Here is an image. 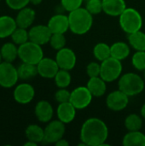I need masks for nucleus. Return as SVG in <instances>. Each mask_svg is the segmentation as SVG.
I'll list each match as a JSON object with an SVG mask.
<instances>
[{"mask_svg":"<svg viewBox=\"0 0 145 146\" xmlns=\"http://www.w3.org/2000/svg\"><path fill=\"white\" fill-rule=\"evenodd\" d=\"M109 128L106 123L97 117L87 119L80 129V145L100 146L106 145Z\"/></svg>","mask_w":145,"mask_h":146,"instance_id":"obj_1","label":"nucleus"},{"mask_svg":"<svg viewBox=\"0 0 145 146\" xmlns=\"http://www.w3.org/2000/svg\"><path fill=\"white\" fill-rule=\"evenodd\" d=\"M69 30L77 35L88 33L93 24V16L85 8H79L69 12Z\"/></svg>","mask_w":145,"mask_h":146,"instance_id":"obj_2","label":"nucleus"},{"mask_svg":"<svg viewBox=\"0 0 145 146\" xmlns=\"http://www.w3.org/2000/svg\"><path fill=\"white\" fill-rule=\"evenodd\" d=\"M119 90L129 97L140 94L144 89V80L135 73H126L119 78Z\"/></svg>","mask_w":145,"mask_h":146,"instance_id":"obj_3","label":"nucleus"},{"mask_svg":"<svg viewBox=\"0 0 145 146\" xmlns=\"http://www.w3.org/2000/svg\"><path fill=\"white\" fill-rule=\"evenodd\" d=\"M121 29L127 34L141 30L143 27V17L141 14L133 8H126L119 16Z\"/></svg>","mask_w":145,"mask_h":146,"instance_id":"obj_4","label":"nucleus"},{"mask_svg":"<svg viewBox=\"0 0 145 146\" xmlns=\"http://www.w3.org/2000/svg\"><path fill=\"white\" fill-rule=\"evenodd\" d=\"M18 57L22 62L37 65L44 57L42 45L29 40L18 46Z\"/></svg>","mask_w":145,"mask_h":146,"instance_id":"obj_5","label":"nucleus"},{"mask_svg":"<svg viewBox=\"0 0 145 146\" xmlns=\"http://www.w3.org/2000/svg\"><path fill=\"white\" fill-rule=\"evenodd\" d=\"M122 69L121 61L110 56L101 62L100 77L106 82H113L121 76Z\"/></svg>","mask_w":145,"mask_h":146,"instance_id":"obj_6","label":"nucleus"},{"mask_svg":"<svg viewBox=\"0 0 145 146\" xmlns=\"http://www.w3.org/2000/svg\"><path fill=\"white\" fill-rule=\"evenodd\" d=\"M17 68L13 62L3 61L0 63V86L5 89H9L17 85L19 80Z\"/></svg>","mask_w":145,"mask_h":146,"instance_id":"obj_7","label":"nucleus"},{"mask_svg":"<svg viewBox=\"0 0 145 146\" xmlns=\"http://www.w3.org/2000/svg\"><path fill=\"white\" fill-rule=\"evenodd\" d=\"M66 132L65 124L60 120H51L44 127V142L47 144H56L63 138Z\"/></svg>","mask_w":145,"mask_h":146,"instance_id":"obj_8","label":"nucleus"},{"mask_svg":"<svg viewBox=\"0 0 145 146\" xmlns=\"http://www.w3.org/2000/svg\"><path fill=\"white\" fill-rule=\"evenodd\" d=\"M92 98L93 96L87 86H79L71 92L69 102L76 110H84L91 104Z\"/></svg>","mask_w":145,"mask_h":146,"instance_id":"obj_9","label":"nucleus"},{"mask_svg":"<svg viewBox=\"0 0 145 146\" xmlns=\"http://www.w3.org/2000/svg\"><path fill=\"white\" fill-rule=\"evenodd\" d=\"M35 97V89L29 83L24 82L15 86L13 98L20 104H27L31 103Z\"/></svg>","mask_w":145,"mask_h":146,"instance_id":"obj_10","label":"nucleus"},{"mask_svg":"<svg viewBox=\"0 0 145 146\" xmlns=\"http://www.w3.org/2000/svg\"><path fill=\"white\" fill-rule=\"evenodd\" d=\"M129 104V96L121 90L110 92L106 98L107 107L113 111H121L125 110Z\"/></svg>","mask_w":145,"mask_h":146,"instance_id":"obj_11","label":"nucleus"},{"mask_svg":"<svg viewBox=\"0 0 145 146\" xmlns=\"http://www.w3.org/2000/svg\"><path fill=\"white\" fill-rule=\"evenodd\" d=\"M29 40L39 45H44L50 42L52 33L47 25H35L29 28Z\"/></svg>","mask_w":145,"mask_h":146,"instance_id":"obj_12","label":"nucleus"},{"mask_svg":"<svg viewBox=\"0 0 145 146\" xmlns=\"http://www.w3.org/2000/svg\"><path fill=\"white\" fill-rule=\"evenodd\" d=\"M55 59L61 69L68 71L72 70L75 67L77 62V57L74 51L72 49L66 47L57 50Z\"/></svg>","mask_w":145,"mask_h":146,"instance_id":"obj_13","label":"nucleus"},{"mask_svg":"<svg viewBox=\"0 0 145 146\" xmlns=\"http://www.w3.org/2000/svg\"><path fill=\"white\" fill-rule=\"evenodd\" d=\"M38 74L44 79H54L60 68L56 61L50 57H43L37 64Z\"/></svg>","mask_w":145,"mask_h":146,"instance_id":"obj_14","label":"nucleus"},{"mask_svg":"<svg viewBox=\"0 0 145 146\" xmlns=\"http://www.w3.org/2000/svg\"><path fill=\"white\" fill-rule=\"evenodd\" d=\"M34 114L38 121L42 123H48L53 118L54 109L48 101L40 100L35 105Z\"/></svg>","mask_w":145,"mask_h":146,"instance_id":"obj_15","label":"nucleus"},{"mask_svg":"<svg viewBox=\"0 0 145 146\" xmlns=\"http://www.w3.org/2000/svg\"><path fill=\"white\" fill-rule=\"evenodd\" d=\"M47 26L52 33H65L69 29L68 15L56 14L50 17Z\"/></svg>","mask_w":145,"mask_h":146,"instance_id":"obj_16","label":"nucleus"},{"mask_svg":"<svg viewBox=\"0 0 145 146\" xmlns=\"http://www.w3.org/2000/svg\"><path fill=\"white\" fill-rule=\"evenodd\" d=\"M36 18V12L30 7H25L20 10L15 16V21L17 27L28 29L32 27Z\"/></svg>","mask_w":145,"mask_h":146,"instance_id":"obj_17","label":"nucleus"},{"mask_svg":"<svg viewBox=\"0 0 145 146\" xmlns=\"http://www.w3.org/2000/svg\"><path fill=\"white\" fill-rule=\"evenodd\" d=\"M76 108L70 103L59 104L56 109V115L58 120H60L64 124L72 122L76 116Z\"/></svg>","mask_w":145,"mask_h":146,"instance_id":"obj_18","label":"nucleus"},{"mask_svg":"<svg viewBox=\"0 0 145 146\" xmlns=\"http://www.w3.org/2000/svg\"><path fill=\"white\" fill-rule=\"evenodd\" d=\"M126 8L125 0H103V11L110 16H120Z\"/></svg>","mask_w":145,"mask_h":146,"instance_id":"obj_19","label":"nucleus"},{"mask_svg":"<svg viewBox=\"0 0 145 146\" xmlns=\"http://www.w3.org/2000/svg\"><path fill=\"white\" fill-rule=\"evenodd\" d=\"M17 27L15 18L10 15H0V39H3L11 36Z\"/></svg>","mask_w":145,"mask_h":146,"instance_id":"obj_20","label":"nucleus"},{"mask_svg":"<svg viewBox=\"0 0 145 146\" xmlns=\"http://www.w3.org/2000/svg\"><path fill=\"white\" fill-rule=\"evenodd\" d=\"M86 86L92 94V96L96 98H100L103 96L107 91L106 81L100 76L90 78Z\"/></svg>","mask_w":145,"mask_h":146,"instance_id":"obj_21","label":"nucleus"},{"mask_svg":"<svg viewBox=\"0 0 145 146\" xmlns=\"http://www.w3.org/2000/svg\"><path fill=\"white\" fill-rule=\"evenodd\" d=\"M110 51L112 57L120 61L125 60L130 55V44L122 41L115 42L110 46Z\"/></svg>","mask_w":145,"mask_h":146,"instance_id":"obj_22","label":"nucleus"},{"mask_svg":"<svg viewBox=\"0 0 145 146\" xmlns=\"http://www.w3.org/2000/svg\"><path fill=\"white\" fill-rule=\"evenodd\" d=\"M25 136L27 140L33 141L38 145L44 142V128H42L37 124H30L25 130Z\"/></svg>","mask_w":145,"mask_h":146,"instance_id":"obj_23","label":"nucleus"},{"mask_svg":"<svg viewBox=\"0 0 145 146\" xmlns=\"http://www.w3.org/2000/svg\"><path fill=\"white\" fill-rule=\"evenodd\" d=\"M125 146H145V134L139 131H129L123 138Z\"/></svg>","mask_w":145,"mask_h":146,"instance_id":"obj_24","label":"nucleus"},{"mask_svg":"<svg viewBox=\"0 0 145 146\" xmlns=\"http://www.w3.org/2000/svg\"><path fill=\"white\" fill-rule=\"evenodd\" d=\"M0 52L3 61L14 62L18 57V45L14 42H6L1 46Z\"/></svg>","mask_w":145,"mask_h":146,"instance_id":"obj_25","label":"nucleus"},{"mask_svg":"<svg viewBox=\"0 0 145 146\" xmlns=\"http://www.w3.org/2000/svg\"><path fill=\"white\" fill-rule=\"evenodd\" d=\"M19 79L24 81L33 79L38 74L37 65L30 64L26 62H21L17 68Z\"/></svg>","mask_w":145,"mask_h":146,"instance_id":"obj_26","label":"nucleus"},{"mask_svg":"<svg viewBox=\"0 0 145 146\" xmlns=\"http://www.w3.org/2000/svg\"><path fill=\"white\" fill-rule=\"evenodd\" d=\"M128 44L136 50H145V33L141 30L128 34Z\"/></svg>","mask_w":145,"mask_h":146,"instance_id":"obj_27","label":"nucleus"},{"mask_svg":"<svg viewBox=\"0 0 145 146\" xmlns=\"http://www.w3.org/2000/svg\"><path fill=\"white\" fill-rule=\"evenodd\" d=\"M93 55L97 60L103 62L111 56L110 46L106 43H98L93 48Z\"/></svg>","mask_w":145,"mask_h":146,"instance_id":"obj_28","label":"nucleus"},{"mask_svg":"<svg viewBox=\"0 0 145 146\" xmlns=\"http://www.w3.org/2000/svg\"><path fill=\"white\" fill-rule=\"evenodd\" d=\"M143 119L137 114H131L125 120V127L128 131H139L143 126Z\"/></svg>","mask_w":145,"mask_h":146,"instance_id":"obj_29","label":"nucleus"},{"mask_svg":"<svg viewBox=\"0 0 145 146\" xmlns=\"http://www.w3.org/2000/svg\"><path fill=\"white\" fill-rule=\"evenodd\" d=\"M54 80L58 88H67L71 84L72 77L68 70L60 68L57 74H56Z\"/></svg>","mask_w":145,"mask_h":146,"instance_id":"obj_30","label":"nucleus"},{"mask_svg":"<svg viewBox=\"0 0 145 146\" xmlns=\"http://www.w3.org/2000/svg\"><path fill=\"white\" fill-rule=\"evenodd\" d=\"M12 42H14L18 46L29 41V33L28 30L26 28L17 27L16 29L10 36Z\"/></svg>","mask_w":145,"mask_h":146,"instance_id":"obj_31","label":"nucleus"},{"mask_svg":"<svg viewBox=\"0 0 145 146\" xmlns=\"http://www.w3.org/2000/svg\"><path fill=\"white\" fill-rule=\"evenodd\" d=\"M132 66L138 71L145 70V50H137L132 57Z\"/></svg>","mask_w":145,"mask_h":146,"instance_id":"obj_32","label":"nucleus"},{"mask_svg":"<svg viewBox=\"0 0 145 146\" xmlns=\"http://www.w3.org/2000/svg\"><path fill=\"white\" fill-rule=\"evenodd\" d=\"M66 43H67V40L64 36V33H52L51 38L49 42L51 48L56 50H59L64 48L66 45Z\"/></svg>","mask_w":145,"mask_h":146,"instance_id":"obj_33","label":"nucleus"},{"mask_svg":"<svg viewBox=\"0 0 145 146\" xmlns=\"http://www.w3.org/2000/svg\"><path fill=\"white\" fill-rule=\"evenodd\" d=\"M85 9L92 15H98L103 11V0H87Z\"/></svg>","mask_w":145,"mask_h":146,"instance_id":"obj_34","label":"nucleus"},{"mask_svg":"<svg viewBox=\"0 0 145 146\" xmlns=\"http://www.w3.org/2000/svg\"><path fill=\"white\" fill-rule=\"evenodd\" d=\"M84 0H61V4L62 8L68 11H73L81 7Z\"/></svg>","mask_w":145,"mask_h":146,"instance_id":"obj_35","label":"nucleus"},{"mask_svg":"<svg viewBox=\"0 0 145 146\" xmlns=\"http://www.w3.org/2000/svg\"><path fill=\"white\" fill-rule=\"evenodd\" d=\"M71 92L67 90L66 88H59L55 93V99L58 104L67 103L70 101Z\"/></svg>","mask_w":145,"mask_h":146,"instance_id":"obj_36","label":"nucleus"},{"mask_svg":"<svg viewBox=\"0 0 145 146\" xmlns=\"http://www.w3.org/2000/svg\"><path fill=\"white\" fill-rule=\"evenodd\" d=\"M7 6L13 10H20L30 3V0H5Z\"/></svg>","mask_w":145,"mask_h":146,"instance_id":"obj_37","label":"nucleus"},{"mask_svg":"<svg viewBox=\"0 0 145 146\" xmlns=\"http://www.w3.org/2000/svg\"><path fill=\"white\" fill-rule=\"evenodd\" d=\"M100 73H101V64H99L98 62H91L87 65L86 74L89 76V78L100 76Z\"/></svg>","mask_w":145,"mask_h":146,"instance_id":"obj_38","label":"nucleus"},{"mask_svg":"<svg viewBox=\"0 0 145 146\" xmlns=\"http://www.w3.org/2000/svg\"><path fill=\"white\" fill-rule=\"evenodd\" d=\"M55 145L57 146H68L69 145V142L67 141L66 139H64L62 138V139H61L60 140H58Z\"/></svg>","mask_w":145,"mask_h":146,"instance_id":"obj_39","label":"nucleus"},{"mask_svg":"<svg viewBox=\"0 0 145 146\" xmlns=\"http://www.w3.org/2000/svg\"><path fill=\"white\" fill-rule=\"evenodd\" d=\"M38 145L37 143L33 142V141H31V140H27L25 144H24V146H36Z\"/></svg>","mask_w":145,"mask_h":146,"instance_id":"obj_40","label":"nucleus"},{"mask_svg":"<svg viewBox=\"0 0 145 146\" xmlns=\"http://www.w3.org/2000/svg\"><path fill=\"white\" fill-rule=\"evenodd\" d=\"M42 2L43 0H30V3H32V5H39Z\"/></svg>","mask_w":145,"mask_h":146,"instance_id":"obj_41","label":"nucleus"},{"mask_svg":"<svg viewBox=\"0 0 145 146\" xmlns=\"http://www.w3.org/2000/svg\"><path fill=\"white\" fill-rule=\"evenodd\" d=\"M141 116L145 120V104H143V106L141 108Z\"/></svg>","mask_w":145,"mask_h":146,"instance_id":"obj_42","label":"nucleus"},{"mask_svg":"<svg viewBox=\"0 0 145 146\" xmlns=\"http://www.w3.org/2000/svg\"><path fill=\"white\" fill-rule=\"evenodd\" d=\"M3 62V58H2V55H1V52H0V63Z\"/></svg>","mask_w":145,"mask_h":146,"instance_id":"obj_43","label":"nucleus"},{"mask_svg":"<svg viewBox=\"0 0 145 146\" xmlns=\"http://www.w3.org/2000/svg\"><path fill=\"white\" fill-rule=\"evenodd\" d=\"M144 80H145V70H144Z\"/></svg>","mask_w":145,"mask_h":146,"instance_id":"obj_44","label":"nucleus"},{"mask_svg":"<svg viewBox=\"0 0 145 146\" xmlns=\"http://www.w3.org/2000/svg\"><path fill=\"white\" fill-rule=\"evenodd\" d=\"M85 1H87V0H85Z\"/></svg>","mask_w":145,"mask_h":146,"instance_id":"obj_45","label":"nucleus"},{"mask_svg":"<svg viewBox=\"0 0 145 146\" xmlns=\"http://www.w3.org/2000/svg\"><path fill=\"white\" fill-rule=\"evenodd\" d=\"M0 1H1V0H0Z\"/></svg>","mask_w":145,"mask_h":146,"instance_id":"obj_46","label":"nucleus"}]
</instances>
